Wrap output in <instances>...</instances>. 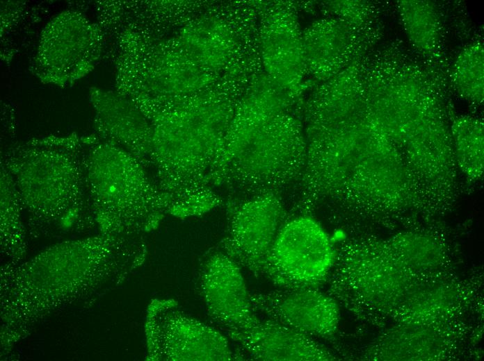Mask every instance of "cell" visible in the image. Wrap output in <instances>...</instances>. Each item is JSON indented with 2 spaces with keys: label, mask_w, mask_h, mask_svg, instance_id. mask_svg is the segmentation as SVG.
Returning <instances> with one entry per match:
<instances>
[{
  "label": "cell",
  "mask_w": 484,
  "mask_h": 361,
  "mask_svg": "<svg viewBox=\"0 0 484 361\" xmlns=\"http://www.w3.org/2000/svg\"><path fill=\"white\" fill-rule=\"evenodd\" d=\"M398 11L414 46L424 53L433 51L439 41V22L433 4L421 1H401Z\"/></svg>",
  "instance_id": "obj_15"
},
{
  "label": "cell",
  "mask_w": 484,
  "mask_h": 361,
  "mask_svg": "<svg viewBox=\"0 0 484 361\" xmlns=\"http://www.w3.org/2000/svg\"><path fill=\"white\" fill-rule=\"evenodd\" d=\"M287 219L277 192L249 196L230 206L227 233L218 247L240 267L261 276L266 258Z\"/></svg>",
  "instance_id": "obj_8"
},
{
  "label": "cell",
  "mask_w": 484,
  "mask_h": 361,
  "mask_svg": "<svg viewBox=\"0 0 484 361\" xmlns=\"http://www.w3.org/2000/svg\"><path fill=\"white\" fill-rule=\"evenodd\" d=\"M95 127L99 137L124 149L148 167L152 165V125L145 111L124 96L92 90Z\"/></svg>",
  "instance_id": "obj_11"
},
{
  "label": "cell",
  "mask_w": 484,
  "mask_h": 361,
  "mask_svg": "<svg viewBox=\"0 0 484 361\" xmlns=\"http://www.w3.org/2000/svg\"><path fill=\"white\" fill-rule=\"evenodd\" d=\"M261 53L266 69L278 85L289 90L300 85L307 66L302 35L291 14L277 12L267 20Z\"/></svg>",
  "instance_id": "obj_13"
},
{
  "label": "cell",
  "mask_w": 484,
  "mask_h": 361,
  "mask_svg": "<svg viewBox=\"0 0 484 361\" xmlns=\"http://www.w3.org/2000/svg\"><path fill=\"white\" fill-rule=\"evenodd\" d=\"M245 360L266 361L332 360L334 354L315 338L266 318L230 337Z\"/></svg>",
  "instance_id": "obj_12"
},
{
  "label": "cell",
  "mask_w": 484,
  "mask_h": 361,
  "mask_svg": "<svg viewBox=\"0 0 484 361\" xmlns=\"http://www.w3.org/2000/svg\"><path fill=\"white\" fill-rule=\"evenodd\" d=\"M197 287L209 317L229 338L259 321L240 266L218 247L202 258Z\"/></svg>",
  "instance_id": "obj_9"
},
{
  "label": "cell",
  "mask_w": 484,
  "mask_h": 361,
  "mask_svg": "<svg viewBox=\"0 0 484 361\" xmlns=\"http://www.w3.org/2000/svg\"><path fill=\"white\" fill-rule=\"evenodd\" d=\"M216 106H192L153 115L152 165L175 200L204 188L221 158L232 119Z\"/></svg>",
  "instance_id": "obj_3"
},
{
  "label": "cell",
  "mask_w": 484,
  "mask_h": 361,
  "mask_svg": "<svg viewBox=\"0 0 484 361\" xmlns=\"http://www.w3.org/2000/svg\"><path fill=\"white\" fill-rule=\"evenodd\" d=\"M85 183L102 233L140 238L169 213L172 197L142 161L97 135L83 136Z\"/></svg>",
  "instance_id": "obj_2"
},
{
  "label": "cell",
  "mask_w": 484,
  "mask_h": 361,
  "mask_svg": "<svg viewBox=\"0 0 484 361\" xmlns=\"http://www.w3.org/2000/svg\"><path fill=\"white\" fill-rule=\"evenodd\" d=\"M453 81L460 94L476 103L483 100V49L473 44L460 52L453 69Z\"/></svg>",
  "instance_id": "obj_18"
},
{
  "label": "cell",
  "mask_w": 484,
  "mask_h": 361,
  "mask_svg": "<svg viewBox=\"0 0 484 361\" xmlns=\"http://www.w3.org/2000/svg\"><path fill=\"white\" fill-rule=\"evenodd\" d=\"M252 306L266 318L314 338L332 341L339 309L334 299L314 288H279L250 294Z\"/></svg>",
  "instance_id": "obj_10"
},
{
  "label": "cell",
  "mask_w": 484,
  "mask_h": 361,
  "mask_svg": "<svg viewBox=\"0 0 484 361\" xmlns=\"http://www.w3.org/2000/svg\"><path fill=\"white\" fill-rule=\"evenodd\" d=\"M185 42L191 58L200 66L207 67L216 65L224 59L229 40L222 26L205 23L191 29Z\"/></svg>",
  "instance_id": "obj_17"
},
{
  "label": "cell",
  "mask_w": 484,
  "mask_h": 361,
  "mask_svg": "<svg viewBox=\"0 0 484 361\" xmlns=\"http://www.w3.org/2000/svg\"><path fill=\"white\" fill-rule=\"evenodd\" d=\"M145 332L147 358L161 361L244 360L219 331L186 313L172 299L149 306Z\"/></svg>",
  "instance_id": "obj_6"
},
{
  "label": "cell",
  "mask_w": 484,
  "mask_h": 361,
  "mask_svg": "<svg viewBox=\"0 0 484 361\" xmlns=\"http://www.w3.org/2000/svg\"><path fill=\"white\" fill-rule=\"evenodd\" d=\"M282 109L279 99L269 93L257 94L245 100L232 115L216 169L227 163L259 130L282 113Z\"/></svg>",
  "instance_id": "obj_14"
},
{
  "label": "cell",
  "mask_w": 484,
  "mask_h": 361,
  "mask_svg": "<svg viewBox=\"0 0 484 361\" xmlns=\"http://www.w3.org/2000/svg\"><path fill=\"white\" fill-rule=\"evenodd\" d=\"M306 160L300 126L282 112L259 130L213 180L234 185L249 196L277 192L302 175Z\"/></svg>",
  "instance_id": "obj_4"
},
{
  "label": "cell",
  "mask_w": 484,
  "mask_h": 361,
  "mask_svg": "<svg viewBox=\"0 0 484 361\" xmlns=\"http://www.w3.org/2000/svg\"><path fill=\"white\" fill-rule=\"evenodd\" d=\"M30 220L67 228L95 220L83 163V136L34 138L8 150L1 160Z\"/></svg>",
  "instance_id": "obj_1"
},
{
  "label": "cell",
  "mask_w": 484,
  "mask_h": 361,
  "mask_svg": "<svg viewBox=\"0 0 484 361\" xmlns=\"http://www.w3.org/2000/svg\"><path fill=\"white\" fill-rule=\"evenodd\" d=\"M336 256L323 228L312 217L302 214L284 222L261 276L279 288L320 289L328 281Z\"/></svg>",
  "instance_id": "obj_5"
},
{
  "label": "cell",
  "mask_w": 484,
  "mask_h": 361,
  "mask_svg": "<svg viewBox=\"0 0 484 361\" xmlns=\"http://www.w3.org/2000/svg\"><path fill=\"white\" fill-rule=\"evenodd\" d=\"M1 242L12 253H21L23 235L19 219L22 208L12 178L7 169L1 164Z\"/></svg>",
  "instance_id": "obj_19"
},
{
  "label": "cell",
  "mask_w": 484,
  "mask_h": 361,
  "mask_svg": "<svg viewBox=\"0 0 484 361\" xmlns=\"http://www.w3.org/2000/svg\"><path fill=\"white\" fill-rule=\"evenodd\" d=\"M101 46L102 33L97 24L77 11H63L41 32L34 70L47 83L68 84L92 69Z\"/></svg>",
  "instance_id": "obj_7"
},
{
  "label": "cell",
  "mask_w": 484,
  "mask_h": 361,
  "mask_svg": "<svg viewBox=\"0 0 484 361\" xmlns=\"http://www.w3.org/2000/svg\"><path fill=\"white\" fill-rule=\"evenodd\" d=\"M456 159L461 171L477 179L483 173V124L478 119L462 117L452 126Z\"/></svg>",
  "instance_id": "obj_16"
}]
</instances>
